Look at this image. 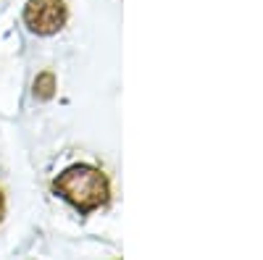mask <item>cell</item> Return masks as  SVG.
<instances>
[{
    "label": "cell",
    "mask_w": 263,
    "mask_h": 260,
    "mask_svg": "<svg viewBox=\"0 0 263 260\" xmlns=\"http://www.w3.org/2000/svg\"><path fill=\"white\" fill-rule=\"evenodd\" d=\"M55 194L74 205L82 215H90L92 210L103 208L111 197V184H108V176L95 168V166H69L63 173H58L53 182Z\"/></svg>",
    "instance_id": "1"
},
{
    "label": "cell",
    "mask_w": 263,
    "mask_h": 260,
    "mask_svg": "<svg viewBox=\"0 0 263 260\" xmlns=\"http://www.w3.org/2000/svg\"><path fill=\"white\" fill-rule=\"evenodd\" d=\"M66 16H69L66 0H29L24 8L27 27L37 34H55L63 29Z\"/></svg>",
    "instance_id": "2"
},
{
    "label": "cell",
    "mask_w": 263,
    "mask_h": 260,
    "mask_svg": "<svg viewBox=\"0 0 263 260\" xmlns=\"http://www.w3.org/2000/svg\"><path fill=\"white\" fill-rule=\"evenodd\" d=\"M55 95V76L50 71H42L37 79H34V97L40 100H50Z\"/></svg>",
    "instance_id": "3"
},
{
    "label": "cell",
    "mask_w": 263,
    "mask_h": 260,
    "mask_svg": "<svg viewBox=\"0 0 263 260\" xmlns=\"http://www.w3.org/2000/svg\"><path fill=\"white\" fill-rule=\"evenodd\" d=\"M3 213H6V197H3V192H0V221H3Z\"/></svg>",
    "instance_id": "4"
}]
</instances>
